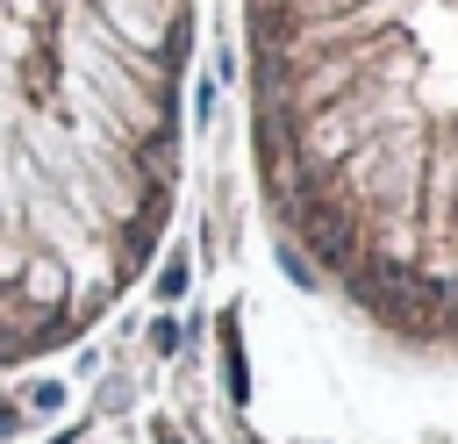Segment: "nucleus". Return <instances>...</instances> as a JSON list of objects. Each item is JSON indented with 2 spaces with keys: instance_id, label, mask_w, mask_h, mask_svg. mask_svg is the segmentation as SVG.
<instances>
[{
  "instance_id": "nucleus-1",
  "label": "nucleus",
  "mask_w": 458,
  "mask_h": 444,
  "mask_svg": "<svg viewBox=\"0 0 458 444\" xmlns=\"http://www.w3.org/2000/svg\"><path fill=\"white\" fill-rule=\"evenodd\" d=\"M200 0H0V365L93 337L150 272Z\"/></svg>"
}]
</instances>
